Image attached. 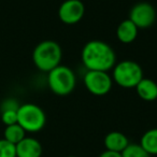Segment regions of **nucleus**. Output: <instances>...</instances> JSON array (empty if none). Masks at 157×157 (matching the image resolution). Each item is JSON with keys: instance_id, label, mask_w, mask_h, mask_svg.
Instances as JSON below:
<instances>
[{"instance_id": "1", "label": "nucleus", "mask_w": 157, "mask_h": 157, "mask_svg": "<svg viewBox=\"0 0 157 157\" xmlns=\"http://www.w3.org/2000/svg\"><path fill=\"white\" fill-rule=\"evenodd\" d=\"M82 63L87 70L105 71L113 69L116 63V54L105 41L92 40L84 45L81 53Z\"/></svg>"}, {"instance_id": "2", "label": "nucleus", "mask_w": 157, "mask_h": 157, "mask_svg": "<svg viewBox=\"0 0 157 157\" xmlns=\"http://www.w3.org/2000/svg\"><path fill=\"white\" fill-rule=\"evenodd\" d=\"M63 51L56 41L44 40L35 48L33 60L35 66L43 72H50L60 65Z\"/></svg>"}, {"instance_id": "3", "label": "nucleus", "mask_w": 157, "mask_h": 157, "mask_svg": "<svg viewBox=\"0 0 157 157\" xmlns=\"http://www.w3.org/2000/svg\"><path fill=\"white\" fill-rule=\"evenodd\" d=\"M48 73V87L57 96H67L75 88L76 78L71 68L59 65Z\"/></svg>"}, {"instance_id": "4", "label": "nucleus", "mask_w": 157, "mask_h": 157, "mask_svg": "<svg viewBox=\"0 0 157 157\" xmlns=\"http://www.w3.org/2000/svg\"><path fill=\"white\" fill-rule=\"evenodd\" d=\"M143 78V70L138 63L132 60L120 61L113 67L112 80L123 88H136Z\"/></svg>"}, {"instance_id": "5", "label": "nucleus", "mask_w": 157, "mask_h": 157, "mask_svg": "<svg viewBox=\"0 0 157 157\" xmlns=\"http://www.w3.org/2000/svg\"><path fill=\"white\" fill-rule=\"evenodd\" d=\"M17 124L23 127L26 132H38L46 124V115L44 111L35 103L21 105L17 111Z\"/></svg>"}, {"instance_id": "6", "label": "nucleus", "mask_w": 157, "mask_h": 157, "mask_svg": "<svg viewBox=\"0 0 157 157\" xmlns=\"http://www.w3.org/2000/svg\"><path fill=\"white\" fill-rule=\"evenodd\" d=\"M84 85L86 90L94 96H105L109 94L113 85L112 76L105 71L87 70L84 75Z\"/></svg>"}, {"instance_id": "7", "label": "nucleus", "mask_w": 157, "mask_h": 157, "mask_svg": "<svg viewBox=\"0 0 157 157\" xmlns=\"http://www.w3.org/2000/svg\"><path fill=\"white\" fill-rule=\"evenodd\" d=\"M129 20L139 29L151 27L156 20L155 8L148 2H139L131 8L129 12Z\"/></svg>"}, {"instance_id": "8", "label": "nucleus", "mask_w": 157, "mask_h": 157, "mask_svg": "<svg viewBox=\"0 0 157 157\" xmlns=\"http://www.w3.org/2000/svg\"><path fill=\"white\" fill-rule=\"evenodd\" d=\"M85 7L81 0H65L58 9V17L63 24L74 25L83 18Z\"/></svg>"}, {"instance_id": "9", "label": "nucleus", "mask_w": 157, "mask_h": 157, "mask_svg": "<svg viewBox=\"0 0 157 157\" xmlns=\"http://www.w3.org/2000/svg\"><path fill=\"white\" fill-rule=\"evenodd\" d=\"M16 157H41L42 145L37 139L25 137L16 144Z\"/></svg>"}, {"instance_id": "10", "label": "nucleus", "mask_w": 157, "mask_h": 157, "mask_svg": "<svg viewBox=\"0 0 157 157\" xmlns=\"http://www.w3.org/2000/svg\"><path fill=\"white\" fill-rule=\"evenodd\" d=\"M138 31H139V28L129 18H127V20L121 22L117 26L116 37L120 42L124 44H129L132 43L136 40L138 36Z\"/></svg>"}, {"instance_id": "11", "label": "nucleus", "mask_w": 157, "mask_h": 157, "mask_svg": "<svg viewBox=\"0 0 157 157\" xmlns=\"http://www.w3.org/2000/svg\"><path fill=\"white\" fill-rule=\"evenodd\" d=\"M129 141L124 133L120 131H111L105 138V146L108 151L122 153L128 146Z\"/></svg>"}, {"instance_id": "12", "label": "nucleus", "mask_w": 157, "mask_h": 157, "mask_svg": "<svg viewBox=\"0 0 157 157\" xmlns=\"http://www.w3.org/2000/svg\"><path fill=\"white\" fill-rule=\"evenodd\" d=\"M138 96L144 101H154L157 99V83L151 78H143L136 86Z\"/></svg>"}, {"instance_id": "13", "label": "nucleus", "mask_w": 157, "mask_h": 157, "mask_svg": "<svg viewBox=\"0 0 157 157\" xmlns=\"http://www.w3.org/2000/svg\"><path fill=\"white\" fill-rule=\"evenodd\" d=\"M140 145L150 155H157V128H153L144 132L141 137Z\"/></svg>"}, {"instance_id": "14", "label": "nucleus", "mask_w": 157, "mask_h": 157, "mask_svg": "<svg viewBox=\"0 0 157 157\" xmlns=\"http://www.w3.org/2000/svg\"><path fill=\"white\" fill-rule=\"evenodd\" d=\"M25 137H26V131L18 124L6 126V129L3 131V139H6L14 145H16L18 142L22 141Z\"/></svg>"}, {"instance_id": "15", "label": "nucleus", "mask_w": 157, "mask_h": 157, "mask_svg": "<svg viewBox=\"0 0 157 157\" xmlns=\"http://www.w3.org/2000/svg\"><path fill=\"white\" fill-rule=\"evenodd\" d=\"M121 154L122 157H151V155L140 144H128Z\"/></svg>"}, {"instance_id": "16", "label": "nucleus", "mask_w": 157, "mask_h": 157, "mask_svg": "<svg viewBox=\"0 0 157 157\" xmlns=\"http://www.w3.org/2000/svg\"><path fill=\"white\" fill-rule=\"evenodd\" d=\"M0 157H16V146L6 139H0Z\"/></svg>"}, {"instance_id": "17", "label": "nucleus", "mask_w": 157, "mask_h": 157, "mask_svg": "<svg viewBox=\"0 0 157 157\" xmlns=\"http://www.w3.org/2000/svg\"><path fill=\"white\" fill-rule=\"evenodd\" d=\"M21 105L18 103V101L14 98H8L1 102L0 105V112L5 111H18Z\"/></svg>"}, {"instance_id": "18", "label": "nucleus", "mask_w": 157, "mask_h": 157, "mask_svg": "<svg viewBox=\"0 0 157 157\" xmlns=\"http://www.w3.org/2000/svg\"><path fill=\"white\" fill-rule=\"evenodd\" d=\"M1 121L6 126L17 124V111L1 112Z\"/></svg>"}, {"instance_id": "19", "label": "nucleus", "mask_w": 157, "mask_h": 157, "mask_svg": "<svg viewBox=\"0 0 157 157\" xmlns=\"http://www.w3.org/2000/svg\"><path fill=\"white\" fill-rule=\"evenodd\" d=\"M99 157H122V154L117 152H112V151H108L105 150V152H102Z\"/></svg>"}, {"instance_id": "20", "label": "nucleus", "mask_w": 157, "mask_h": 157, "mask_svg": "<svg viewBox=\"0 0 157 157\" xmlns=\"http://www.w3.org/2000/svg\"><path fill=\"white\" fill-rule=\"evenodd\" d=\"M67 157H76V156H67Z\"/></svg>"}]
</instances>
